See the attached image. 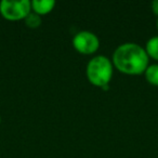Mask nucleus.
Instances as JSON below:
<instances>
[{
	"instance_id": "obj_7",
	"label": "nucleus",
	"mask_w": 158,
	"mask_h": 158,
	"mask_svg": "<svg viewBox=\"0 0 158 158\" xmlns=\"http://www.w3.org/2000/svg\"><path fill=\"white\" fill-rule=\"evenodd\" d=\"M146 53L147 55H151L152 57L158 60V36L152 37L146 42Z\"/></svg>"
},
{
	"instance_id": "obj_11",
	"label": "nucleus",
	"mask_w": 158,
	"mask_h": 158,
	"mask_svg": "<svg viewBox=\"0 0 158 158\" xmlns=\"http://www.w3.org/2000/svg\"><path fill=\"white\" fill-rule=\"evenodd\" d=\"M0 123H1V117H0Z\"/></svg>"
},
{
	"instance_id": "obj_4",
	"label": "nucleus",
	"mask_w": 158,
	"mask_h": 158,
	"mask_svg": "<svg viewBox=\"0 0 158 158\" xmlns=\"http://www.w3.org/2000/svg\"><path fill=\"white\" fill-rule=\"evenodd\" d=\"M73 44L78 52L84 54H91L99 49V38L97 35L88 31H79L73 39Z\"/></svg>"
},
{
	"instance_id": "obj_6",
	"label": "nucleus",
	"mask_w": 158,
	"mask_h": 158,
	"mask_svg": "<svg viewBox=\"0 0 158 158\" xmlns=\"http://www.w3.org/2000/svg\"><path fill=\"white\" fill-rule=\"evenodd\" d=\"M145 77L148 82L152 85L158 86V64H153L151 66H147L145 69Z\"/></svg>"
},
{
	"instance_id": "obj_2",
	"label": "nucleus",
	"mask_w": 158,
	"mask_h": 158,
	"mask_svg": "<svg viewBox=\"0 0 158 158\" xmlns=\"http://www.w3.org/2000/svg\"><path fill=\"white\" fill-rule=\"evenodd\" d=\"M113 75L112 62L103 55L94 56L87 65V76L93 85L107 88Z\"/></svg>"
},
{
	"instance_id": "obj_9",
	"label": "nucleus",
	"mask_w": 158,
	"mask_h": 158,
	"mask_svg": "<svg viewBox=\"0 0 158 158\" xmlns=\"http://www.w3.org/2000/svg\"><path fill=\"white\" fill-rule=\"evenodd\" d=\"M152 7H153L154 13L158 14V0H154L153 3H152Z\"/></svg>"
},
{
	"instance_id": "obj_1",
	"label": "nucleus",
	"mask_w": 158,
	"mask_h": 158,
	"mask_svg": "<svg viewBox=\"0 0 158 158\" xmlns=\"http://www.w3.org/2000/svg\"><path fill=\"white\" fill-rule=\"evenodd\" d=\"M113 61L120 72L126 74H141L148 65L146 51L136 44L128 42L119 46L113 55Z\"/></svg>"
},
{
	"instance_id": "obj_10",
	"label": "nucleus",
	"mask_w": 158,
	"mask_h": 158,
	"mask_svg": "<svg viewBox=\"0 0 158 158\" xmlns=\"http://www.w3.org/2000/svg\"><path fill=\"white\" fill-rule=\"evenodd\" d=\"M157 28H158V20H157Z\"/></svg>"
},
{
	"instance_id": "obj_8",
	"label": "nucleus",
	"mask_w": 158,
	"mask_h": 158,
	"mask_svg": "<svg viewBox=\"0 0 158 158\" xmlns=\"http://www.w3.org/2000/svg\"><path fill=\"white\" fill-rule=\"evenodd\" d=\"M24 20H25L26 25L28 27H31V28H37V27H39L40 24H41V18L39 16V14L35 13V12H34V13L29 12L28 15H27Z\"/></svg>"
},
{
	"instance_id": "obj_3",
	"label": "nucleus",
	"mask_w": 158,
	"mask_h": 158,
	"mask_svg": "<svg viewBox=\"0 0 158 158\" xmlns=\"http://www.w3.org/2000/svg\"><path fill=\"white\" fill-rule=\"evenodd\" d=\"M31 3L28 0H2L0 2V12L7 20L16 21L25 19L29 13Z\"/></svg>"
},
{
	"instance_id": "obj_5",
	"label": "nucleus",
	"mask_w": 158,
	"mask_h": 158,
	"mask_svg": "<svg viewBox=\"0 0 158 158\" xmlns=\"http://www.w3.org/2000/svg\"><path fill=\"white\" fill-rule=\"evenodd\" d=\"M31 3V8L37 14L49 13L55 6V2L53 0H33Z\"/></svg>"
}]
</instances>
